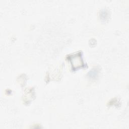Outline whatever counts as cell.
Instances as JSON below:
<instances>
[{"label":"cell","instance_id":"6da1fadb","mask_svg":"<svg viewBox=\"0 0 129 129\" xmlns=\"http://www.w3.org/2000/svg\"><path fill=\"white\" fill-rule=\"evenodd\" d=\"M68 59L74 69H78L84 67V62L80 52L69 56Z\"/></svg>","mask_w":129,"mask_h":129},{"label":"cell","instance_id":"3957f363","mask_svg":"<svg viewBox=\"0 0 129 129\" xmlns=\"http://www.w3.org/2000/svg\"><path fill=\"white\" fill-rule=\"evenodd\" d=\"M100 17L102 21H106L108 18V11L105 9L102 10L100 13Z\"/></svg>","mask_w":129,"mask_h":129},{"label":"cell","instance_id":"7a4b0ae2","mask_svg":"<svg viewBox=\"0 0 129 129\" xmlns=\"http://www.w3.org/2000/svg\"><path fill=\"white\" fill-rule=\"evenodd\" d=\"M98 73H99V69L97 68H95L92 69L91 70H90L88 73L87 75L90 78L95 79L98 76Z\"/></svg>","mask_w":129,"mask_h":129}]
</instances>
